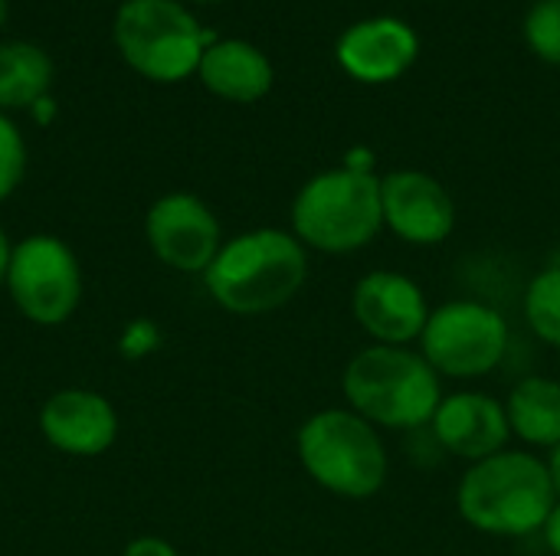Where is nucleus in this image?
<instances>
[{"label": "nucleus", "mask_w": 560, "mask_h": 556, "mask_svg": "<svg viewBox=\"0 0 560 556\" xmlns=\"http://www.w3.org/2000/svg\"><path fill=\"white\" fill-rule=\"evenodd\" d=\"M308 279V252L285 229H249L223 242L203 285L233 315H266L289 305Z\"/></svg>", "instance_id": "2"}, {"label": "nucleus", "mask_w": 560, "mask_h": 556, "mask_svg": "<svg viewBox=\"0 0 560 556\" xmlns=\"http://www.w3.org/2000/svg\"><path fill=\"white\" fill-rule=\"evenodd\" d=\"M7 292L20 315L33 324L56 328L69 321L82 298V272L75 252L59 236H26L20 246H13Z\"/></svg>", "instance_id": "8"}, {"label": "nucleus", "mask_w": 560, "mask_h": 556, "mask_svg": "<svg viewBox=\"0 0 560 556\" xmlns=\"http://www.w3.org/2000/svg\"><path fill=\"white\" fill-rule=\"evenodd\" d=\"M430 429L450 456L466 459L469 465L505 452L512 439L505 403L476 390L443 397L430 419Z\"/></svg>", "instance_id": "13"}, {"label": "nucleus", "mask_w": 560, "mask_h": 556, "mask_svg": "<svg viewBox=\"0 0 560 556\" xmlns=\"http://www.w3.org/2000/svg\"><path fill=\"white\" fill-rule=\"evenodd\" d=\"M512 436L528 446L555 449L560 442V383L551 377H525L505 400Z\"/></svg>", "instance_id": "16"}, {"label": "nucleus", "mask_w": 560, "mask_h": 556, "mask_svg": "<svg viewBox=\"0 0 560 556\" xmlns=\"http://www.w3.org/2000/svg\"><path fill=\"white\" fill-rule=\"evenodd\" d=\"M295 452L318 488L348 501H364L387 482L384 439L354 410L312 413L295 436Z\"/></svg>", "instance_id": "5"}, {"label": "nucleus", "mask_w": 560, "mask_h": 556, "mask_svg": "<svg viewBox=\"0 0 560 556\" xmlns=\"http://www.w3.org/2000/svg\"><path fill=\"white\" fill-rule=\"evenodd\" d=\"M548 472H551V482H555V492H558L560 501V442L551 449V459H548Z\"/></svg>", "instance_id": "25"}, {"label": "nucleus", "mask_w": 560, "mask_h": 556, "mask_svg": "<svg viewBox=\"0 0 560 556\" xmlns=\"http://www.w3.org/2000/svg\"><path fill=\"white\" fill-rule=\"evenodd\" d=\"M384 229L381 180L374 170L335 167L315 174L292 200V236L305 249L348 256Z\"/></svg>", "instance_id": "4"}, {"label": "nucleus", "mask_w": 560, "mask_h": 556, "mask_svg": "<svg viewBox=\"0 0 560 556\" xmlns=\"http://www.w3.org/2000/svg\"><path fill=\"white\" fill-rule=\"evenodd\" d=\"M52 59L43 46L26 39L0 43V111L33 108L49 95Z\"/></svg>", "instance_id": "17"}, {"label": "nucleus", "mask_w": 560, "mask_h": 556, "mask_svg": "<svg viewBox=\"0 0 560 556\" xmlns=\"http://www.w3.org/2000/svg\"><path fill=\"white\" fill-rule=\"evenodd\" d=\"M525 321L538 341L560 351V265L541 269L525 288Z\"/></svg>", "instance_id": "18"}, {"label": "nucleus", "mask_w": 560, "mask_h": 556, "mask_svg": "<svg viewBox=\"0 0 560 556\" xmlns=\"http://www.w3.org/2000/svg\"><path fill=\"white\" fill-rule=\"evenodd\" d=\"M384 226L410 246H440L456 229L450 190L423 170H394L381 177Z\"/></svg>", "instance_id": "11"}, {"label": "nucleus", "mask_w": 560, "mask_h": 556, "mask_svg": "<svg viewBox=\"0 0 560 556\" xmlns=\"http://www.w3.org/2000/svg\"><path fill=\"white\" fill-rule=\"evenodd\" d=\"M200 82L223 102H259L272 88V62L246 39H217L197 66Z\"/></svg>", "instance_id": "15"}, {"label": "nucleus", "mask_w": 560, "mask_h": 556, "mask_svg": "<svg viewBox=\"0 0 560 556\" xmlns=\"http://www.w3.org/2000/svg\"><path fill=\"white\" fill-rule=\"evenodd\" d=\"M194 3H220V0H194Z\"/></svg>", "instance_id": "28"}, {"label": "nucleus", "mask_w": 560, "mask_h": 556, "mask_svg": "<svg viewBox=\"0 0 560 556\" xmlns=\"http://www.w3.org/2000/svg\"><path fill=\"white\" fill-rule=\"evenodd\" d=\"M351 315L377 344L407 347L410 341H420L430 321V301L410 275L374 269L358 279L351 292Z\"/></svg>", "instance_id": "10"}, {"label": "nucleus", "mask_w": 560, "mask_h": 556, "mask_svg": "<svg viewBox=\"0 0 560 556\" xmlns=\"http://www.w3.org/2000/svg\"><path fill=\"white\" fill-rule=\"evenodd\" d=\"M125 347V354L128 357H138V354H148V351H154L158 347V328L154 324H148V321H138V324H131L128 328V334H125V341H121Z\"/></svg>", "instance_id": "21"}, {"label": "nucleus", "mask_w": 560, "mask_h": 556, "mask_svg": "<svg viewBox=\"0 0 560 556\" xmlns=\"http://www.w3.org/2000/svg\"><path fill=\"white\" fill-rule=\"evenodd\" d=\"M545 544H548V551L555 556H560V501L555 505V511H551V518L545 521Z\"/></svg>", "instance_id": "23"}, {"label": "nucleus", "mask_w": 560, "mask_h": 556, "mask_svg": "<svg viewBox=\"0 0 560 556\" xmlns=\"http://www.w3.org/2000/svg\"><path fill=\"white\" fill-rule=\"evenodd\" d=\"M420 43L417 33L394 20V16H374L361 20L338 39V62L341 69L368 85H384L400 79L417 62Z\"/></svg>", "instance_id": "14"}, {"label": "nucleus", "mask_w": 560, "mask_h": 556, "mask_svg": "<svg viewBox=\"0 0 560 556\" xmlns=\"http://www.w3.org/2000/svg\"><path fill=\"white\" fill-rule=\"evenodd\" d=\"M7 10H10V3L0 0V29H3V23H7Z\"/></svg>", "instance_id": "27"}, {"label": "nucleus", "mask_w": 560, "mask_h": 556, "mask_svg": "<svg viewBox=\"0 0 560 556\" xmlns=\"http://www.w3.org/2000/svg\"><path fill=\"white\" fill-rule=\"evenodd\" d=\"M26 170V141L20 128L0 111V203L20 187Z\"/></svg>", "instance_id": "20"}, {"label": "nucleus", "mask_w": 560, "mask_h": 556, "mask_svg": "<svg viewBox=\"0 0 560 556\" xmlns=\"http://www.w3.org/2000/svg\"><path fill=\"white\" fill-rule=\"evenodd\" d=\"M555 505L558 492L548 462L522 449L472 462L456 488L463 521L489 537H528L545 528Z\"/></svg>", "instance_id": "1"}, {"label": "nucleus", "mask_w": 560, "mask_h": 556, "mask_svg": "<svg viewBox=\"0 0 560 556\" xmlns=\"http://www.w3.org/2000/svg\"><path fill=\"white\" fill-rule=\"evenodd\" d=\"M525 43L545 62L560 66V0H538L525 16Z\"/></svg>", "instance_id": "19"}, {"label": "nucleus", "mask_w": 560, "mask_h": 556, "mask_svg": "<svg viewBox=\"0 0 560 556\" xmlns=\"http://www.w3.org/2000/svg\"><path fill=\"white\" fill-rule=\"evenodd\" d=\"M121 556H180L167 541H161V537H138V541H131L128 547H125V554Z\"/></svg>", "instance_id": "22"}, {"label": "nucleus", "mask_w": 560, "mask_h": 556, "mask_svg": "<svg viewBox=\"0 0 560 556\" xmlns=\"http://www.w3.org/2000/svg\"><path fill=\"white\" fill-rule=\"evenodd\" d=\"M30 111H33V115H36V118L46 125V118H52V98H49V95H46V98H39V102L30 108Z\"/></svg>", "instance_id": "26"}, {"label": "nucleus", "mask_w": 560, "mask_h": 556, "mask_svg": "<svg viewBox=\"0 0 560 556\" xmlns=\"http://www.w3.org/2000/svg\"><path fill=\"white\" fill-rule=\"evenodd\" d=\"M10 256H13V246H10L7 233L0 229V285H7V269H10Z\"/></svg>", "instance_id": "24"}, {"label": "nucleus", "mask_w": 560, "mask_h": 556, "mask_svg": "<svg viewBox=\"0 0 560 556\" xmlns=\"http://www.w3.org/2000/svg\"><path fill=\"white\" fill-rule=\"evenodd\" d=\"M341 393L348 410L377 429H420L443 403L440 374L427 357L390 344L358 351L341 374Z\"/></svg>", "instance_id": "3"}, {"label": "nucleus", "mask_w": 560, "mask_h": 556, "mask_svg": "<svg viewBox=\"0 0 560 556\" xmlns=\"http://www.w3.org/2000/svg\"><path fill=\"white\" fill-rule=\"evenodd\" d=\"M420 354L440 377H486L509 354V321L486 301H446L430 311L420 334Z\"/></svg>", "instance_id": "7"}, {"label": "nucleus", "mask_w": 560, "mask_h": 556, "mask_svg": "<svg viewBox=\"0 0 560 556\" xmlns=\"http://www.w3.org/2000/svg\"><path fill=\"white\" fill-rule=\"evenodd\" d=\"M118 56L151 82H184L197 75L203 49L220 36L203 29L180 0H125L112 23Z\"/></svg>", "instance_id": "6"}, {"label": "nucleus", "mask_w": 560, "mask_h": 556, "mask_svg": "<svg viewBox=\"0 0 560 556\" xmlns=\"http://www.w3.org/2000/svg\"><path fill=\"white\" fill-rule=\"evenodd\" d=\"M39 433L62 456L95 459L112 449L118 436V413L102 393L69 387L43 403Z\"/></svg>", "instance_id": "12"}, {"label": "nucleus", "mask_w": 560, "mask_h": 556, "mask_svg": "<svg viewBox=\"0 0 560 556\" xmlns=\"http://www.w3.org/2000/svg\"><path fill=\"white\" fill-rule=\"evenodd\" d=\"M144 239L151 252L187 275H203L223 246L220 220L194 193H164L144 216Z\"/></svg>", "instance_id": "9"}]
</instances>
